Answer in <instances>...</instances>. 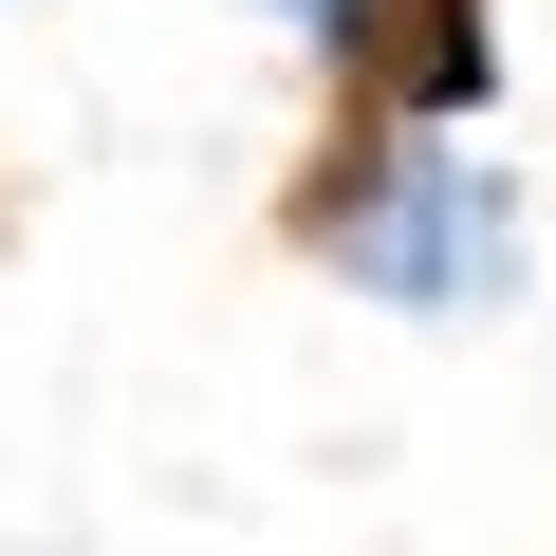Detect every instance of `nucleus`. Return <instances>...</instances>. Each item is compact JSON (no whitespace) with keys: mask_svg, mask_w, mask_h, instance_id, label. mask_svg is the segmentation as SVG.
Instances as JSON below:
<instances>
[{"mask_svg":"<svg viewBox=\"0 0 556 556\" xmlns=\"http://www.w3.org/2000/svg\"><path fill=\"white\" fill-rule=\"evenodd\" d=\"M278 260H316L334 298H371L408 334H501L538 298V167L501 130L316 112V149L278 167Z\"/></svg>","mask_w":556,"mask_h":556,"instance_id":"f257e3e1","label":"nucleus"},{"mask_svg":"<svg viewBox=\"0 0 556 556\" xmlns=\"http://www.w3.org/2000/svg\"><path fill=\"white\" fill-rule=\"evenodd\" d=\"M241 20H260L278 56H316V75H334V56H353V20H371V0H241Z\"/></svg>","mask_w":556,"mask_h":556,"instance_id":"7ed1b4c3","label":"nucleus"},{"mask_svg":"<svg viewBox=\"0 0 556 556\" xmlns=\"http://www.w3.org/2000/svg\"><path fill=\"white\" fill-rule=\"evenodd\" d=\"M501 93H519L501 0H371L353 56L316 75V112H371V130H501Z\"/></svg>","mask_w":556,"mask_h":556,"instance_id":"f03ea898","label":"nucleus"}]
</instances>
